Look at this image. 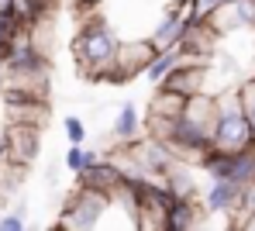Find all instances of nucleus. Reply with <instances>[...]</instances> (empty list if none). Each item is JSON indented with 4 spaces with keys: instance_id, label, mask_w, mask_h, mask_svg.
I'll return each mask as SVG.
<instances>
[{
    "instance_id": "4be33fe9",
    "label": "nucleus",
    "mask_w": 255,
    "mask_h": 231,
    "mask_svg": "<svg viewBox=\"0 0 255 231\" xmlns=\"http://www.w3.org/2000/svg\"><path fill=\"white\" fill-rule=\"evenodd\" d=\"M224 3H228V0H204V17H207V14H214L217 7H224Z\"/></svg>"
},
{
    "instance_id": "f257e3e1",
    "label": "nucleus",
    "mask_w": 255,
    "mask_h": 231,
    "mask_svg": "<svg viewBox=\"0 0 255 231\" xmlns=\"http://www.w3.org/2000/svg\"><path fill=\"white\" fill-rule=\"evenodd\" d=\"M121 35L118 28L100 14H86L80 21V31L73 38V59L80 66V76L86 80H104L111 83V73H114V59H118V48H121Z\"/></svg>"
},
{
    "instance_id": "f8f14e48",
    "label": "nucleus",
    "mask_w": 255,
    "mask_h": 231,
    "mask_svg": "<svg viewBox=\"0 0 255 231\" xmlns=\"http://www.w3.org/2000/svg\"><path fill=\"white\" fill-rule=\"evenodd\" d=\"M242 186L235 183H211L204 193V211L207 214H235V207L242 204Z\"/></svg>"
},
{
    "instance_id": "5701e85b",
    "label": "nucleus",
    "mask_w": 255,
    "mask_h": 231,
    "mask_svg": "<svg viewBox=\"0 0 255 231\" xmlns=\"http://www.w3.org/2000/svg\"><path fill=\"white\" fill-rule=\"evenodd\" d=\"M231 231H255V214H252V218H245L242 225H231Z\"/></svg>"
},
{
    "instance_id": "a878e982",
    "label": "nucleus",
    "mask_w": 255,
    "mask_h": 231,
    "mask_svg": "<svg viewBox=\"0 0 255 231\" xmlns=\"http://www.w3.org/2000/svg\"><path fill=\"white\" fill-rule=\"evenodd\" d=\"M7 83V69H3V59H0V87Z\"/></svg>"
},
{
    "instance_id": "393cba45",
    "label": "nucleus",
    "mask_w": 255,
    "mask_h": 231,
    "mask_svg": "<svg viewBox=\"0 0 255 231\" xmlns=\"http://www.w3.org/2000/svg\"><path fill=\"white\" fill-rule=\"evenodd\" d=\"M7 159V141H3V135H0V162Z\"/></svg>"
},
{
    "instance_id": "0eeeda50",
    "label": "nucleus",
    "mask_w": 255,
    "mask_h": 231,
    "mask_svg": "<svg viewBox=\"0 0 255 231\" xmlns=\"http://www.w3.org/2000/svg\"><path fill=\"white\" fill-rule=\"evenodd\" d=\"M207 24L214 35H235V31H255V0H228L224 7H217L207 14Z\"/></svg>"
},
{
    "instance_id": "39448f33",
    "label": "nucleus",
    "mask_w": 255,
    "mask_h": 231,
    "mask_svg": "<svg viewBox=\"0 0 255 231\" xmlns=\"http://www.w3.org/2000/svg\"><path fill=\"white\" fill-rule=\"evenodd\" d=\"M155 55H159V48L152 45V38H125L121 48H118V59H114L111 83H128L138 73H148V66L155 62Z\"/></svg>"
},
{
    "instance_id": "412c9836",
    "label": "nucleus",
    "mask_w": 255,
    "mask_h": 231,
    "mask_svg": "<svg viewBox=\"0 0 255 231\" xmlns=\"http://www.w3.org/2000/svg\"><path fill=\"white\" fill-rule=\"evenodd\" d=\"M0 231H28L24 228V207H17L14 214H3L0 218Z\"/></svg>"
},
{
    "instance_id": "ddd939ff",
    "label": "nucleus",
    "mask_w": 255,
    "mask_h": 231,
    "mask_svg": "<svg viewBox=\"0 0 255 231\" xmlns=\"http://www.w3.org/2000/svg\"><path fill=\"white\" fill-rule=\"evenodd\" d=\"M197 166H190V162H172L169 166V173L162 176L166 180V186H169V193H172V200H197Z\"/></svg>"
},
{
    "instance_id": "423d86ee",
    "label": "nucleus",
    "mask_w": 255,
    "mask_h": 231,
    "mask_svg": "<svg viewBox=\"0 0 255 231\" xmlns=\"http://www.w3.org/2000/svg\"><path fill=\"white\" fill-rule=\"evenodd\" d=\"M186 28H190V17L183 10V3L179 0H169L162 7V14H159V21H155V28H152L148 38H152V45L159 48V52H172V48L183 45Z\"/></svg>"
},
{
    "instance_id": "2eb2a0df",
    "label": "nucleus",
    "mask_w": 255,
    "mask_h": 231,
    "mask_svg": "<svg viewBox=\"0 0 255 231\" xmlns=\"http://www.w3.org/2000/svg\"><path fill=\"white\" fill-rule=\"evenodd\" d=\"M183 111H186V100H183V97L155 90V93H152V100H148L145 117H169V121H172V117H183Z\"/></svg>"
},
{
    "instance_id": "b1692460",
    "label": "nucleus",
    "mask_w": 255,
    "mask_h": 231,
    "mask_svg": "<svg viewBox=\"0 0 255 231\" xmlns=\"http://www.w3.org/2000/svg\"><path fill=\"white\" fill-rule=\"evenodd\" d=\"M80 10H97V3H104V0H73Z\"/></svg>"
},
{
    "instance_id": "a211bd4d",
    "label": "nucleus",
    "mask_w": 255,
    "mask_h": 231,
    "mask_svg": "<svg viewBox=\"0 0 255 231\" xmlns=\"http://www.w3.org/2000/svg\"><path fill=\"white\" fill-rule=\"evenodd\" d=\"M238 97H242V111H245V121H249L252 138H255V76L238 83Z\"/></svg>"
},
{
    "instance_id": "9d476101",
    "label": "nucleus",
    "mask_w": 255,
    "mask_h": 231,
    "mask_svg": "<svg viewBox=\"0 0 255 231\" xmlns=\"http://www.w3.org/2000/svg\"><path fill=\"white\" fill-rule=\"evenodd\" d=\"M141 135H145L141 111L128 100V104L118 107V114L111 121V138H114V145H134V141H141Z\"/></svg>"
},
{
    "instance_id": "6ab92c4d",
    "label": "nucleus",
    "mask_w": 255,
    "mask_h": 231,
    "mask_svg": "<svg viewBox=\"0 0 255 231\" xmlns=\"http://www.w3.org/2000/svg\"><path fill=\"white\" fill-rule=\"evenodd\" d=\"M62 128H66V138H69V145H83V141H86V124H83V117L69 114V117L62 121Z\"/></svg>"
},
{
    "instance_id": "4468645a",
    "label": "nucleus",
    "mask_w": 255,
    "mask_h": 231,
    "mask_svg": "<svg viewBox=\"0 0 255 231\" xmlns=\"http://www.w3.org/2000/svg\"><path fill=\"white\" fill-rule=\"evenodd\" d=\"M204 207L197 200H172L169 214H166V231H193L204 221Z\"/></svg>"
},
{
    "instance_id": "7ed1b4c3",
    "label": "nucleus",
    "mask_w": 255,
    "mask_h": 231,
    "mask_svg": "<svg viewBox=\"0 0 255 231\" xmlns=\"http://www.w3.org/2000/svg\"><path fill=\"white\" fill-rule=\"evenodd\" d=\"M114 204V197L100 193V190H86L76 186V193L62 204L59 211V225L55 231H97L100 218L107 214V207Z\"/></svg>"
},
{
    "instance_id": "dca6fc26",
    "label": "nucleus",
    "mask_w": 255,
    "mask_h": 231,
    "mask_svg": "<svg viewBox=\"0 0 255 231\" xmlns=\"http://www.w3.org/2000/svg\"><path fill=\"white\" fill-rule=\"evenodd\" d=\"M179 66H186V59H183V52H179V48H172V52H159V55H155V62L148 66V73H145V76L159 87V83H162L169 73H176Z\"/></svg>"
},
{
    "instance_id": "6e6552de",
    "label": "nucleus",
    "mask_w": 255,
    "mask_h": 231,
    "mask_svg": "<svg viewBox=\"0 0 255 231\" xmlns=\"http://www.w3.org/2000/svg\"><path fill=\"white\" fill-rule=\"evenodd\" d=\"M207 76H211V66H204V62H186V66H179L176 73H169L155 90L176 93V97H183V100H193V97H200V93H211L207 90Z\"/></svg>"
},
{
    "instance_id": "9b49d317",
    "label": "nucleus",
    "mask_w": 255,
    "mask_h": 231,
    "mask_svg": "<svg viewBox=\"0 0 255 231\" xmlns=\"http://www.w3.org/2000/svg\"><path fill=\"white\" fill-rule=\"evenodd\" d=\"M80 186H86V190H100V193L114 197V193L125 186V176H121V169H118L111 159H100L93 169H86L83 176H80Z\"/></svg>"
},
{
    "instance_id": "f03ea898",
    "label": "nucleus",
    "mask_w": 255,
    "mask_h": 231,
    "mask_svg": "<svg viewBox=\"0 0 255 231\" xmlns=\"http://www.w3.org/2000/svg\"><path fill=\"white\" fill-rule=\"evenodd\" d=\"M214 152H224V155H242V152H252L255 138L252 128L245 121V111H242V97L238 87L217 93V124H214Z\"/></svg>"
},
{
    "instance_id": "aec40b11",
    "label": "nucleus",
    "mask_w": 255,
    "mask_h": 231,
    "mask_svg": "<svg viewBox=\"0 0 255 231\" xmlns=\"http://www.w3.org/2000/svg\"><path fill=\"white\" fill-rule=\"evenodd\" d=\"M66 169H69L73 176H83V169H86V148L83 145H69V152H66Z\"/></svg>"
},
{
    "instance_id": "1a4fd4ad",
    "label": "nucleus",
    "mask_w": 255,
    "mask_h": 231,
    "mask_svg": "<svg viewBox=\"0 0 255 231\" xmlns=\"http://www.w3.org/2000/svg\"><path fill=\"white\" fill-rule=\"evenodd\" d=\"M7 141V162L14 169H24L38 159V148H42V131L38 128H24V124H7L3 131Z\"/></svg>"
},
{
    "instance_id": "f3484780",
    "label": "nucleus",
    "mask_w": 255,
    "mask_h": 231,
    "mask_svg": "<svg viewBox=\"0 0 255 231\" xmlns=\"http://www.w3.org/2000/svg\"><path fill=\"white\" fill-rule=\"evenodd\" d=\"M24 28H21V21L14 17V10L7 7V10H0V59L10 52V45L17 42V35H21Z\"/></svg>"
},
{
    "instance_id": "20e7f679",
    "label": "nucleus",
    "mask_w": 255,
    "mask_h": 231,
    "mask_svg": "<svg viewBox=\"0 0 255 231\" xmlns=\"http://www.w3.org/2000/svg\"><path fill=\"white\" fill-rule=\"evenodd\" d=\"M197 169H204L211 176V183H235L245 190V186L255 183V148L252 152H242V155H224V152H214L211 148L200 159Z\"/></svg>"
}]
</instances>
